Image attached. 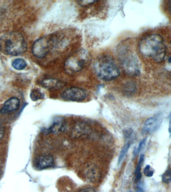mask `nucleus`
I'll return each instance as SVG.
<instances>
[{"instance_id": "1", "label": "nucleus", "mask_w": 171, "mask_h": 192, "mask_svg": "<svg viewBox=\"0 0 171 192\" xmlns=\"http://www.w3.org/2000/svg\"><path fill=\"white\" fill-rule=\"evenodd\" d=\"M139 50L142 56L151 59L156 63H161L165 59L167 48L163 37L153 34L143 37L139 44Z\"/></svg>"}, {"instance_id": "2", "label": "nucleus", "mask_w": 171, "mask_h": 192, "mask_svg": "<svg viewBox=\"0 0 171 192\" xmlns=\"http://www.w3.org/2000/svg\"><path fill=\"white\" fill-rule=\"evenodd\" d=\"M27 45L23 35L18 32H9L0 38V51L10 56H18L25 53Z\"/></svg>"}, {"instance_id": "3", "label": "nucleus", "mask_w": 171, "mask_h": 192, "mask_svg": "<svg viewBox=\"0 0 171 192\" xmlns=\"http://www.w3.org/2000/svg\"><path fill=\"white\" fill-rule=\"evenodd\" d=\"M96 72L99 78L102 81H110L120 76V69L113 59L103 56L98 61Z\"/></svg>"}, {"instance_id": "4", "label": "nucleus", "mask_w": 171, "mask_h": 192, "mask_svg": "<svg viewBox=\"0 0 171 192\" xmlns=\"http://www.w3.org/2000/svg\"><path fill=\"white\" fill-rule=\"evenodd\" d=\"M118 53L125 72L131 76L136 77L139 75L141 65L135 53L126 46H121Z\"/></svg>"}, {"instance_id": "5", "label": "nucleus", "mask_w": 171, "mask_h": 192, "mask_svg": "<svg viewBox=\"0 0 171 192\" xmlns=\"http://www.w3.org/2000/svg\"><path fill=\"white\" fill-rule=\"evenodd\" d=\"M90 55L85 50H80L67 59L65 70L69 74L79 72L86 67L90 61Z\"/></svg>"}, {"instance_id": "6", "label": "nucleus", "mask_w": 171, "mask_h": 192, "mask_svg": "<svg viewBox=\"0 0 171 192\" xmlns=\"http://www.w3.org/2000/svg\"><path fill=\"white\" fill-rule=\"evenodd\" d=\"M85 91L78 88H71L63 91L60 97L64 100L73 102H82L87 98Z\"/></svg>"}, {"instance_id": "7", "label": "nucleus", "mask_w": 171, "mask_h": 192, "mask_svg": "<svg viewBox=\"0 0 171 192\" xmlns=\"http://www.w3.org/2000/svg\"><path fill=\"white\" fill-rule=\"evenodd\" d=\"M50 41L47 37H43L35 41L32 46V53L38 58L46 56L50 50Z\"/></svg>"}, {"instance_id": "8", "label": "nucleus", "mask_w": 171, "mask_h": 192, "mask_svg": "<svg viewBox=\"0 0 171 192\" xmlns=\"http://www.w3.org/2000/svg\"><path fill=\"white\" fill-rule=\"evenodd\" d=\"M162 120L159 116H153L146 120L143 128L144 134H152L156 132L161 124Z\"/></svg>"}, {"instance_id": "9", "label": "nucleus", "mask_w": 171, "mask_h": 192, "mask_svg": "<svg viewBox=\"0 0 171 192\" xmlns=\"http://www.w3.org/2000/svg\"><path fill=\"white\" fill-rule=\"evenodd\" d=\"M54 159L51 155H45L38 157L35 161L36 168L39 170L49 168L54 166Z\"/></svg>"}, {"instance_id": "10", "label": "nucleus", "mask_w": 171, "mask_h": 192, "mask_svg": "<svg viewBox=\"0 0 171 192\" xmlns=\"http://www.w3.org/2000/svg\"><path fill=\"white\" fill-rule=\"evenodd\" d=\"M20 104V101L16 97H12L7 100L3 105L1 110V113L8 114L13 113L18 110Z\"/></svg>"}, {"instance_id": "11", "label": "nucleus", "mask_w": 171, "mask_h": 192, "mask_svg": "<svg viewBox=\"0 0 171 192\" xmlns=\"http://www.w3.org/2000/svg\"><path fill=\"white\" fill-rule=\"evenodd\" d=\"M88 126L84 123H78L76 124L72 132L73 136L75 138H80L89 133Z\"/></svg>"}, {"instance_id": "12", "label": "nucleus", "mask_w": 171, "mask_h": 192, "mask_svg": "<svg viewBox=\"0 0 171 192\" xmlns=\"http://www.w3.org/2000/svg\"><path fill=\"white\" fill-rule=\"evenodd\" d=\"M42 86L48 89H57L61 88L63 86L62 83L58 80L48 79L44 80L41 82Z\"/></svg>"}, {"instance_id": "13", "label": "nucleus", "mask_w": 171, "mask_h": 192, "mask_svg": "<svg viewBox=\"0 0 171 192\" xmlns=\"http://www.w3.org/2000/svg\"><path fill=\"white\" fill-rule=\"evenodd\" d=\"M64 121L62 118L58 117L55 119L51 126L49 128L50 133L57 134L62 131L64 127Z\"/></svg>"}, {"instance_id": "14", "label": "nucleus", "mask_w": 171, "mask_h": 192, "mask_svg": "<svg viewBox=\"0 0 171 192\" xmlns=\"http://www.w3.org/2000/svg\"><path fill=\"white\" fill-rule=\"evenodd\" d=\"M86 179L91 182L98 181L99 177V172L95 167H91L86 172Z\"/></svg>"}, {"instance_id": "15", "label": "nucleus", "mask_w": 171, "mask_h": 192, "mask_svg": "<svg viewBox=\"0 0 171 192\" xmlns=\"http://www.w3.org/2000/svg\"><path fill=\"white\" fill-rule=\"evenodd\" d=\"M144 161V155H142L139 158V161L138 162V165L136 166V169L135 170V181L136 183H138L141 180L142 178V173H141V168L143 164Z\"/></svg>"}, {"instance_id": "16", "label": "nucleus", "mask_w": 171, "mask_h": 192, "mask_svg": "<svg viewBox=\"0 0 171 192\" xmlns=\"http://www.w3.org/2000/svg\"><path fill=\"white\" fill-rule=\"evenodd\" d=\"M12 66L16 70H22L27 67V63L22 59H17L13 62Z\"/></svg>"}, {"instance_id": "17", "label": "nucleus", "mask_w": 171, "mask_h": 192, "mask_svg": "<svg viewBox=\"0 0 171 192\" xmlns=\"http://www.w3.org/2000/svg\"><path fill=\"white\" fill-rule=\"evenodd\" d=\"M45 95L42 93L40 91L37 89H35L31 92L30 98L31 100L33 101H37L39 100L44 99Z\"/></svg>"}, {"instance_id": "18", "label": "nucleus", "mask_w": 171, "mask_h": 192, "mask_svg": "<svg viewBox=\"0 0 171 192\" xmlns=\"http://www.w3.org/2000/svg\"><path fill=\"white\" fill-rule=\"evenodd\" d=\"M131 143L129 142H127V143L124 145V147L122 148L121 152H120L119 157L118 159V164L120 165L124 160V158L125 157V155L128 152L129 147L131 146Z\"/></svg>"}, {"instance_id": "19", "label": "nucleus", "mask_w": 171, "mask_h": 192, "mask_svg": "<svg viewBox=\"0 0 171 192\" xmlns=\"http://www.w3.org/2000/svg\"><path fill=\"white\" fill-rule=\"evenodd\" d=\"M124 138L127 141V142H129L132 143V141L134 140L135 137L134 131L131 128H126L124 130Z\"/></svg>"}, {"instance_id": "20", "label": "nucleus", "mask_w": 171, "mask_h": 192, "mask_svg": "<svg viewBox=\"0 0 171 192\" xmlns=\"http://www.w3.org/2000/svg\"><path fill=\"white\" fill-rule=\"evenodd\" d=\"M162 181L165 184H170L171 181V173L170 169L167 170L162 176Z\"/></svg>"}, {"instance_id": "21", "label": "nucleus", "mask_w": 171, "mask_h": 192, "mask_svg": "<svg viewBox=\"0 0 171 192\" xmlns=\"http://www.w3.org/2000/svg\"><path fill=\"white\" fill-rule=\"evenodd\" d=\"M143 174L147 177H151L154 175V171L152 170V168L150 165H147L143 169Z\"/></svg>"}, {"instance_id": "22", "label": "nucleus", "mask_w": 171, "mask_h": 192, "mask_svg": "<svg viewBox=\"0 0 171 192\" xmlns=\"http://www.w3.org/2000/svg\"><path fill=\"white\" fill-rule=\"evenodd\" d=\"M146 138L143 139V140H142L141 142H139V146H138V148H136L134 152V156H136L139 153L140 151L142 150V148L143 147V146H145V144L146 143Z\"/></svg>"}, {"instance_id": "23", "label": "nucleus", "mask_w": 171, "mask_h": 192, "mask_svg": "<svg viewBox=\"0 0 171 192\" xmlns=\"http://www.w3.org/2000/svg\"><path fill=\"white\" fill-rule=\"evenodd\" d=\"M98 1H79L77 2L80 6H82V7L83 6L85 7V6H89V5L93 4L96 3Z\"/></svg>"}, {"instance_id": "24", "label": "nucleus", "mask_w": 171, "mask_h": 192, "mask_svg": "<svg viewBox=\"0 0 171 192\" xmlns=\"http://www.w3.org/2000/svg\"><path fill=\"white\" fill-rule=\"evenodd\" d=\"M5 134L4 128L0 126V140L2 139V138L4 137Z\"/></svg>"}, {"instance_id": "25", "label": "nucleus", "mask_w": 171, "mask_h": 192, "mask_svg": "<svg viewBox=\"0 0 171 192\" xmlns=\"http://www.w3.org/2000/svg\"><path fill=\"white\" fill-rule=\"evenodd\" d=\"M81 192H95V191L92 188H87L83 190Z\"/></svg>"}]
</instances>
